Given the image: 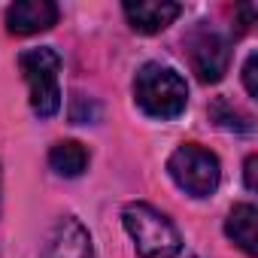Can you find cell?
Returning <instances> with one entry per match:
<instances>
[{
    "mask_svg": "<svg viewBox=\"0 0 258 258\" xmlns=\"http://www.w3.org/2000/svg\"><path fill=\"white\" fill-rule=\"evenodd\" d=\"M134 100L152 118H176L185 112L188 85L167 64H143L134 76Z\"/></svg>",
    "mask_w": 258,
    "mask_h": 258,
    "instance_id": "1",
    "label": "cell"
},
{
    "mask_svg": "<svg viewBox=\"0 0 258 258\" xmlns=\"http://www.w3.org/2000/svg\"><path fill=\"white\" fill-rule=\"evenodd\" d=\"M121 222H124V231L131 234L140 258H173V255H179V249H182L179 231L155 207H149L143 201L127 204L121 210Z\"/></svg>",
    "mask_w": 258,
    "mask_h": 258,
    "instance_id": "2",
    "label": "cell"
},
{
    "mask_svg": "<svg viewBox=\"0 0 258 258\" xmlns=\"http://www.w3.org/2000/svg\"><path fill=\"white\" fill-rule=\"evenodd\" d=\"M22 76L31 91V109L40 118H52L61 109V88H58V73H61V55L49 46L28 49L19 55Z\"/></svg>",
    "mask_w": 258,
    "mask_h": 258,
    "instance_id": "3",
    "label": "cell"
},
{
    "mask_svg": "<svg viewBox=\"0 0 258 258\" xmlns=\"http://www.w3.org/2000/svg\"><path fill=\"white\" fill-rule=\"evenodd\" d=\"M167 173L191 198H210L219 188V179H222L219 158L210 149H204L201 143L176 146L173 155L167 158Z\"/></svg>",
    "mask_w": 258,
    "mask_h": 258,
    "instance_id": "4",
    "label": "cell"
},
{
    "mask_svg": "<svg viewBox=\"0 0 258 258\" xmlns=\"http://www.w3.org/2000/svg\"><path fill=\"white\" fill-rule=\"evenodd\" d=\"M185 46H188L191 70L198 73V79H201V82H207V85H210V82H219V79L228 73L231 43H228V37H225L219 28H213V25L201 22V25L188 34Z\"/></svg>",
    "mask_w": 258,
    "mask_h": 258,
    "instance_id": "5",
    "label": "cell"
},
{
    "mask_svg": "<svg viewBox=\"0 0 258 258\" xmlns=\"http://www.w3.org/2000/svg\"><path fill=\"white\" fill-rule=\"evenodd\" d=\"M43 258H97V255H94L91 234L85 231V225L73 216H64L52 228Z\"/></svg>",
    "mask_w": 258,
    "mask_h": 258,
    "instance_id": "6",
    "label": "cell"
},
{
    "mask_svg": "<svg viewBox=\"0 0 258 258\" xmlns=\"http://www.w3.org/2000/svg\"><path fill=\"white\" fill-rule=\"evenodd\" d=\"M121 13L137 34H161L167 25L179 19L182 7L167 4V0H127L121 4Z\"/></svg>",
    "mask_w": 258,
    "mask_h": 258,
    "instance_id": "7",
    "label": "cell"
},
{
    "mask_svg": "<svg viewBox=\"0 0 258 258\" xmlns=\"http://www.w3.org/2000/svg\"><path fill=\"white\" fill-rule=\"evenodd\" d=\"M55 22H58V7L52 0H19L7 10V31L16 37L49 31Z\"/></svg>",
    "mask_w": 258,
    "mask_h": 258,
    "instance_id": "8",
    "label": "cell"
},
{
    "mask_svg": "<svg viewBox=\"0 0 258 258\" xmlns=\"http://www.w3.org/2000/svg\"><path fill=\"white\" fill-rule=\"evenodd\" d=\"M255 225H258V213L252 204H237L228 219H225V234L231 243H237L246 255L258 252V237H255Z\"/></svg>",
    "mask_w": 258,
    "mask_h": 258,
    "instance_id": "9",
    "label": "cell"
},
{
    "mask_svg": "<svg viewBox=\"0 0 258 258\" xmlns=\"http://www.w3.org/2000/svg\"><path fill=\"white\" fill-rule=\"evenodd\" d=\"M49 167L58 176H79L88 167V149L76 140H61L49 149Z\"/></svg>",
    "mask_w": 258,
    "mask_h": 258,
    "instance_id": "10",
    "label": "cell"
},
{
    "mask_svg": "<svg viewBox=\"0 0 258 258\" xmlns=\"http://www.w3.org/2000/svg\"><path fill=\"white\" fill-rule=\"evenodd\" d=\"M210 118L219 124V127H225V131H237V134H249L252 131V118L246 115V112H240L231 100H225V97H216L213 100V106H210Z\"/></svg>",
    "mask_w": 258,
    "mask_h": 258,
    "instance_id": "11",
    "label": "cell"
},
{
    "mask_svg": "<svg viewBox=\"0 0 258 258\" xmlns=\"http://www.w3.org/2000/svg\"><path fill=\"white\" fill-rule=\"evenodd\" d=\"M255 70H258V55L252 52V55L246 58V64H243V85H246V94H249V97H258V79H255L258 73H255Z\"/></svg>",
    "mask_w": 258,
    "mask_h": 258,
    "instance_id": "12",
    "label": "cell"
},
{
    "mask_svg": "<svg viewBox=\"0 0 258 258\" xmlns=\"http://www.w3.org/2000/svg\"><path fill=\"white\" fill-rule=\"evenodd\" d=\"M255 164H258V158L249 155V158H246V167H243V173H246V188H249V191H255Z\"/></svg>",
    "mask_w": 258,
    "mask_h": 258,
    "instance_id": "13",
    "label": "cell"
},
{
    "mask_svg": "<svg viewBox=\"0 0 258 258\" xmlns=\"http://www.w3.org/2000/svg\"><path fill=\"white\" fill-rule=\"evenodd\" d=\"M185 258H195V255H185Z\"/></svg>",
    "mask_w": 258,
    "mask_h": 258,
    "instance_id": "14",
    "label": "cell"
}]
</instances>
